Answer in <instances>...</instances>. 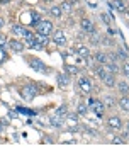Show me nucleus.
Returning <instances> with one entry per match:
<instances>
[{"label":"nucleus","mask_w":129,"mask_h":153,"mask_svg":"<svg viewBox=\"0 0 129 153\" xmlns=\"http://www.w3.org/2000/svg\"><path fill=\"white\" fill-rule=\"evenodd\" d=\"M53 31V24L49 21H41L37 22V34H43V36H49Z\"/></svg>","instance_id":"1"},{"label":"nucleus","mask_w":129,"mask_h":153,"mask_svg":"<svg viewBox=\"0 0 129 153\" xmlns=\"http://www.w3.org/2000/svg\"><path fill=\"white\" fill-rule=\"evenodd\" d=\"M36 95H37V88H36L34 85H27V87L22 88V97L26 100H29V102H31Z\"/></svg>","instance_id":"2"},{"label":"nucleus","mask_w":129,"mask_h":153,"mask_svg":"<svg viewBox=\"0 0 129 153\" xmlns=\"http://www.w3.org/2000/svg\"><path fill=\"white\" fill-rule=\"evenodd\" d=\"M78 87L82 88V92H85V94H90L92 92V82L88 78H80L78 80Z\"/></svg>","instance_id":"3"},{"label":"nucleus","mask_w":129,"mask_h":153,"mask_svg":"<svg viewBox=\"0 0 129 153\" xmlns=\"http://www.w3.org/2000/svg\"><path fill=\"white\" fill-rule=\"evenodd\" d=\"M53 39H54V43H56L58 46H64V43H66V38H64V32H63L61 29L54 31V34H53Z\"/></svg>","instance_id":"4"},{"label":"nucleus","mask_w":129,"mask_h":153,"mask_svg":"<svg viewBox=\"0 0 129 153\" xmlns=\"http://www.w3.org/2000/svg\"><path fill=\"white\" fill-rule=\"evenodd\" d=\"M31 66H32V70H36V71H41V73H48L46 65H44L43 61H39V60H31Z\"/></svg>","instance_id":"5"},{"label":"nucleus","mask_w":129,"mask_h":153,"mask_svg":"<svg viewBox=\"0 0 129 153\" xmlns=\"http://www.w3.org/2000/svg\"><path fill=\"white\" fill-rule=\"evenodd\" d=\"M80 27H82L85 32H90V34H94L95 29H94V24L90 22L88 19H82V22H80Z\"/></svg>","instance_id":"6"},{"label":"nucleus","mask_w":129,"mask_h":153,"mask_svg":"<svg viewBox=\"0 0 129 153\" xmlns=\"http://www.w3.org/2000/svg\"><path fill=\"white\" fill-rule=\"evenodd\" d=\"M63 121H64V118H61L58 112H56L54 116H51V121H49V123H51V126H54V128H61Z\"/></svg>","instance_id":"7"},{"label":"nucleus","mask_w":129,"mask_h":153,"mask_svg":"<svg viewBox=\"0 0 129 153\" xmlns=\"http://www.w3.org/2000/svg\"><path fill=\"white\" fill-rule=\"evenodd\" d=\"M95 61L99 65H107L109 63V56L106 53H95Z\"/></svg>","instance_id":"8"},{"label":"nucleus","mask_w":129,"mask_h":153,"mask_svg":"<svg viewBox=\"0 0 129 153\" xmlns=\"http://www.w3.org/2000/svg\"><path fill=\"white\" fill-rule=\"evenodd\" d=\"M9 44H10V48L14 49V51H17V53H21V51H24V44L21 41H15V39H10L9 41Z\"/></svg>","instance_id":"9"},{"label":"nucleus","mask_w":129,"mask_h":153,"mask_svg":"<svg viewBox=\"0 0 129 153\" xmlns=\"http://www.w3.org/2000/svg\"><path fill=\"white\" fill-rule=\"evenodd\" d=\"M109 126H111L112 129H121V126H122V121H121L119 118H116V116H114V118L109 119Z\"/></svg>","instance_id":"10"},{"label":"nucleus","mask_w":129,"mask_h":153,"mask_svg":"<svg viewBox=\"0 0 129 153\" xmlns=\"http://www.w3.org/2000/svg\"><path fill=\"white\" fill-rule=\"evenodd\" d=\"M76 54L80 56V58H88L90 56V51H88V48H85V46H76Z\"/></svg>","instance_id":"11"},{"label":"nucleus","mask_w":129,"mask_h":153,"mask_svg":"<svg viewBox=\"0 0 129 153\" xmlns=\"http://www.w3.org/2000/svg\"><path fill=\"white\" fill-rule=\"evenodd\" d=\"M102 82L106 83L107 87H116V78L112 76V73H107V75L102 78Z\"/></svg>","instance_id":"12"},{"label":"nucleus","mask_w":129,"mask_h":153,"mask_svg":"<svg viewBox=\"0 0 129 153\" xmlns=\"http://www.w3.org/2000/svg\"><path fill=\"white\" fill-rule=\"evenodd\" d=\"M119 106H121V109L126 112H129V97L128 95H124V97H121L119 99Z\"/></svg>","instance_id":"13"},{"label":"nucleus","mask_w":129,"mask_h":153,"mask_svg":"<svg viewBox=\"0 0 129 153\" xmlns=\"http://www.w3.org/2000/svg\"><path fill=\"white\" fill-rule=\"evenodd\" d=\"M58 83L61 85V87H66V85L70 83V78H68V75H64V73H59V75H58Z\"/></svg>","instance_id":"14"},{"label":"nucleus","mask_w":129,"mask_h":153,"mask_svg":"<svg viewBox=\"0 0 129 153\" xmlns=\"http://www.w3.org/2000/svg\"><path fill=\"white\" fill-rule=\"evenodd\" d=\"M90 107H92V109H95V111L99 112V114H100L102 111H104V109H106V106H104V102H100V100H94V104H92Z\"/></svg>","instance_id":"15"},{"label":"nucleus","mask_w":129,"mask_h":153,"mask_svg":"<svg viewBox=\"0 0 129 153\" xmlns=\"http://www.w3.org/2000/svg\"><path fill=\"white\" fill-rule=\"evenodd\" d=\"M12 32L17 36H24V32H26V29H24L22 26H19V24H15V26H12Z\"/></svg>","instance_id":"16"},{"label":"nucleus","mask_w":129,"mask_h":153,"mask_svg":"<svg viewBox=\"0 0 129 153\" xmlns=\"http://www.w3.org/2000/svg\"><path fill=\"white\" fill-rule=\"evenodd\" d=\"M22 38L26 39V43H27V44H31V43L34 41V38H36V36L32 34L31 31H27V29H26V32H24V36H22Z\"/></svg>","instance_id":"17"},{"label":"nucleus","mask_w":129,"mask_h":153,"mask_svg":"<svg viewBox=\"0 0 129 153\" xmlns=\"http://www.w3.org/2000/svg\"><path fill=\"white\" fill-rule=\"evenodd\" d=\"M104 68H106V70L109 71V73H116V71L119 70V68H117V65H116V63H111V61H109L107 65H104Z\"/></svg>","instance_id":"18"},{"label":"nucleus","mask_w":129,"mask_h":153,"mask_svg":"<svg viewBox=\"0 0 129 153\" xmlns=\"http://www.w3.org/2000/svg\"><path fill=\"white\" fill-rule=\"evenodd\" d=\"M102 102H104V106H106V107H112V106H114V104H116V102H114V99H112L111 95H106V97H104V100H102Z\"/></svg>","instance_id":"19"},{"label":"nucleus","mask_w":129,"mask_h":153,"mask_svg":"<svg viewBox=\"0 0 129 153\" xmlns=\"http://www.w3.org/2000/svg\"><path fill=\"white\" fill-rule=\"evenodd\" d=\"M59 9H61V12H66V14H70V12H71V4H70V2H63Z\"/></svg>","instance_id":"20"},{"label":"nucleus","mask_w":129,"mask_h":153,"mask_svg":"<svg viewBox=\"0 0 129 153\" xmlns=\"http://www.w3.org/2000/svg\"><path fill=\"white\" fill-rule=\"evenodd\" d=\"M112 4H114V7H116L117 10H121V12L126 10V7H124V2H121V0H114Z\"/></svg>","instance_id":"21"},{"label":"nucleus","mask_w":129,"mask_h":153,"mask_svg":"<svg viewBox=\"0 0 129 153\" xmlns=\"http://www.w3.org/2000/svg\"><path fill=\"white\" fill-rule=\"evenodd\" d=\"M117 87H119V90H121V92H124V94H128V92H129V85L126 82H119Z\"/></svg>","instance_id":"22"},{"label":"nucleus","mask_w":129,"mask_h":153,"mask_svg":"<svg viewBox=\"0 0 129 153\" xmlns=\"http://www.w3.org/2000/svg\"><path fill=\"white\" fill-rule=\"evenodd\" d=\"M114 56H116V58H121V60H128V53H126V51H122V49H119Z\"/></svg>","instance_id":"23"},{"label":"nucleus","mask_w":129,"mask_h":153,"mask_svg":"<svg viewBox=\"0 0 129 153\" xmlns=\"http://www.w3.org/2000/svg\"><path fill=\"white\" fill-rule=\"evenodd\" d=\"M64 70L68 71V73H71V75H75V73H78V68H76V66H71V65L64 66Z\"/></svg>","instance_id":"24"},{"label":"nucleus","mask_w":129,"mask_h":153,"mask_svg":"<svg viewBox=\"0 0 129 153\" xmlns=\"http://www.w3.org/2000/svg\"><path fill=\"white\" fill-rule=\"evenodd\" d=\"M51 15H53V17H59V15H61V9H59V7H53V9H51Z\"/></svg>","instance_id":"25"},{"label":"nucleus","mask_w":129,"mask_h":153,"mask_svg":"<svg viewBox=\"0 0 129 153\" xmlns=\"http://www.w3.org/2000/svg\"><path fill=\"white\" fill-rule=\"evenodd\" d=\"M58 114L61 116V118H66V116H68V111H66V107H64V106H61V107L58 109Z\"/></svg>","instance_id":"26"},{"label":"nucleus","mask_w":129,"mask_h":153,"mask_svg":"<svg viewBox=\"0 0 129 153\" xmlns=\"http://www.w3.org/2000/svg\"><path fill=\"white\" fill-rule=\"evenodd\" d=\"M46 38H48V36H43V34H37V38H36V41H37V43H41V44H44V43H46V41H48Z\"/></svg>","instance_id":"27"},{"label":"nucleus","mask_w":129,"mask_h":153,"mask_svg":"<svg viewBox=\"0 0 129 153\" xmlns=\"http://www.w3.org/2000/svg\"><path fill=\"white\" fill-rule=\"evenodd\" d=\"M78 114H87V106L80 104V106H78Z\"/></svg>","instance_id":"28"},{"label":"nucleus","mask_w":129,"mask_h":153,"mask_svg":"<svg viewBox=\"0 0 129 153\" xmlns=\"http://www.w3.org/2000/svg\"><path fill=\"white\" fill-rule=\"evenodd\" d=\"M66 118L70 119V121H71V123H73V124H75L76 121H78V116H76V114H68V116H66Z\"/></svg>","instance_id":"29"},{"label":"nucleus","mask_w":129,"mask_h":153,"mask_svg":"<svg viewBox=\"0 0 129 153\" xmlns=\"http://www.w3.org/2000/svg\"><path fill=\"white\" fill-rule=\"evenodd\" d=\"M122 71L126 73V76H129V63H124V66H122Z\"/></svg>","instance_id":"30"},{"label":"nucleus","mask_w":129,"mask_h":153,"mask_svg":"<svg viewBox=\"0 0 129 153\" xmlns=\"http://www.w3.org/2000/svg\"><path fill=\"white\" fill-rule=\"evenodd\" d=\"M112 143H116V145H121V143H124V140H122V138H114V140H112Z\"/></svg>","instance_id":"31"},{"label":"nucleus","mask_w":129,"mask_h":153,"mask_svg":"<svg viewBox=\"0 0 129 153\" xmlns=\"http://www.w3.org/2000/svg\"><path fill=\"white\" fill-rule=\"evenodd\" d=\"M4 44H5V36H4V34H0V48L4 46Z\"/></svg>","instance_id":"32"},{"label":"nucleus","mask_w":129,"mask_h":153,"mask_svg":"<svg viewBox=\"0 0 129 153\" xmlns=\"http://www.w3.org/2000/svg\"><path fill=\"white\" fill-rule=\"evenodd\" d=\"M102 19H104V21H106V22H109V21H111V17H109V15H106V14H104V15H102Z\"/></svg>","instance_id":"33"},{"label":"nucleus","mask_w":129,"mask_h":153,"mask_svg":"<svg viewBox=\"0 0 129 153\" xmlns=\"http://www.w3.org/2000/svg\"><path fill=\"white\" fill-rule=\"evenodd\" d=\"M2 27H4V19L0 17V29H2Z\"/></svg>","instance_id":"34"},{"label":"nucleus","mask_w":129,"mask_h":153,"mask_svg":"<svg viewBox=\"0 0 129 153\" xmlns=\"http://www.w3.org/2000/svg\"><path fill=\"white\" fill-rule=\"evenodd\" d=\"M0 2H9V0H0Z\"/></svg>","instance_id":"35"},{"label":"nucleus","mask_w":129,"mask_h":153,"mask_svg":"<svg viewBox=\"0 0 129 153\" xmlns=\"http://www.w3.org/2000/svg\"><path fill=\"white\" fill-rule=\"evenodd\" d=\"M128 133H129V123H128Z\"/></svg>","instance_id":"36"},{"label":"nucleus","mask_w":129,"mask_h":153,"mask_svg":"<svg viewBox=\"0 0 129 153\" xmlns=\"http://www.w3.org/2000/svg\"><path fill=\"white\" fill-rule=\"evenodd\" d=\"M121 2H124V0H121Z\"/></svg>","instance_id":"37"},{"label":"nucleus","mask_w":129,"mask_h":153,"mask_svg":"<svg viewBox=\"0 0 129 153\" xmlns=\"http://www.w3.org/2000/svg\"><path fill=\"white\" fill-rule=\"evenodd\" d=\"M128 12H129V9H128Z\"/></svg>","instance_id":"38"}]
</instances>
